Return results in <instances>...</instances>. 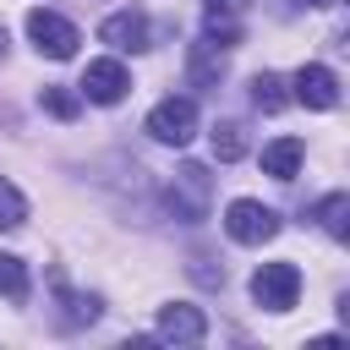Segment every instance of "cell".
I'll use <instances>...</instances> for the list:
<instances>
[{
	"label": "cell",
	"mask_w": 350,
	"mask_h": 350,
	"mask_svg": "<svg viewBox=\"0 0 350 350\" xmlns=\"http://www.w3.org/2000/svg\"><path fill=\"white\" fill-rule=\"evenodd\" d=\"M164 202H170V213H175V219L202 224V219H208V208H213V175H208L202 164H180V170L170 175V186H164Z\"/></svg>",
	"instance_id": "cell-1"
},
{
	"label": "cell",
	"mask_w": 350,
	"mask_h": 350,
	"mask_svg": "<svg viewBox=\"0 0 350 350\" xmlns=\"http://www.w3.org/2000/svg\"><path fill=\"white\" fill-rule=\"evenodd\" d=\"M148 137L153 142H164V148H186L191 137H197V104L191 98H159L153 109H148Z\"/></svg>",
	"instance_id": "cell-2"
},
{
	"label": "cell",
	"mask_w": 350,
	"mask_h": 350,
	"mask_svg": "<svg viewBox=\"0 0 350 350\" xmlns=\"http://www.w3.org/2000/svg\"><path fill=\"white\" fill-rule=\"evenodd\" d=\"M224 230H230V241H241V246H262V241L279 235V213H273L268 202L235 197V202L224 208Z\"/></svg>",
	"instance_id": "cell-3"
},
{
	"label": "cell",
	"mask_w": 350,
	"mask_h": 350,
	"mask_svg": "<svg viewBox=\"0 0 350 350\" xmlns=\"http://www.w3.org/2000/svg\"><path fill=\"white\" fill-rule=\"evenodd\" d=\"M295 295H301V268L295 262H262L252 273V301L262 312H290Z\"/></svg>",
	"instance_id": "cell-4"
},
{
	"label": "cell",
	"mask_w": 350,
	"mask_h": 350,
	"mask_svg": "<svg viewBox=\"0 0 350 350\" xmlns=\"http://www.w3.org/2000/svg\"><path fill=\"white\" fill-rule=\"evenodd\" d=\"M27 38H33L38 55H49V60H71L77 44H82V33H77L60 11H27Z\"/></svg>",
	"instance_id": "cell-5"
},
{
	"label": "cell",
	"mask_w": 350,
	"mask_h": 350,
	"mask_svg": "<svg viewBox=\"0 0 350 350\" xmlns=\"http://www.w3.org/2000/svg\"><path fill=\"white\" fill-rule=\"evenodd\" d=\"M126 88H131V71H126L120 60H88V71H82V82H77V93H82L88 104H120Z\"/></svg>",
	"instance_id": "cell-6"
},
{
	"label": "cell",
	"mask_w": 350,
	"mask_h": 350,
	"mask_svg": "<svg viewBox=\"0 0 350 350\" xmlns=\"http://www.w3.org/2000/svg\"><path fill=\"white\" fill-rule=\"evenodd\" d=\"M159 339H170V345H202L208 339V317L197 306H186V301H170V306H159Z\"/></svg>",
	"instance_id": "cell-7"
},
{
	"label": "cell",
	"mask_w": 350,
	"mask_h": 350,
	"mask_svg": "<svg viewBox=\"0 0 350 350\" xmlns=\"http://www.w3.org/2000/svg\"><path fill=\"white\" fill-rule=\"evenodd\" d=\"M290 88H295L290 98L306 104V109H334V104H339V77H334L328 66H301Z\"/></svg>",
	"instance_id": "cell-8"
},
{
	"label": "cell",
	"mask_w": 350,
	"mask_h": 350,
	"mask_svg": "<svg viewBox=\"0 0 350 350\" xmlns=\"http://www.w3.org/2000/svg\"><path fill=\"white\" fill-rule=\"evenodd\" d=\"M98 38H104L109 49H120V55H126V49L137 55V49H148V16L126 5V11H115V16L98 22Z\"/></svg>",
	"instance_id": "cell-9"
},
{
	"label": "cell",
	"mask_w": 350,
	"mask_h": 350,
	"mask_svg": "<svg viewBox=\"0 0 350 350\" xmlns=\"http://www.w3.org/2000/svg\"><path fill=\"white\" fill-rule=\"evenodd\" d=\"M295 170H301V142H295V137H279V142L262 148V175H273V180H295Z\"/></svg>",
	"instance_id": "cell-10"
},
{
	"label": "cell",
	"mask_w": 350,
	"mask_h": 350,
	"mask_svg": "<svg viewBox=\"0 0 350 350\" xmlns=\"http://www.w3.org/2000/svg\"><path fill=\"white\" fill-rule=\"evenodd\" d=\"M213 49H219V44H208V38H197V44H191V60H186V77H191V88H219V77H224V60H213Z\"/></svg>",
	"instance_id": "cell-11"
},
{
	"label": "cell",
	"mask_w": 350,
	"mask_h": 350,
	"mask_svg": "<svg viewBox=\"0 0 350 350\" xmlns=\"http://www.w3.org/2000/svg\"><path fill=\"white\" fill-rule=\"evenodd\" d=\"M312 219H317L334 241H345V235H350V191H328V197L312 208Z\"/></svg>",
	"instance_id": "cell-12"
},
{
	"label": "cell",
	"mask_w": 350,
	"mask_h": 350,
	"mask_svg": "<svg viewBox=\"0 0 350 350\" xmlns=\"http://www.w3.org/2000/svg\"><path fill=\"white\" fill-rule=\"evenodd\" d=\"M252 104H257L262 115H279V109L290 104V93H284V77H273V71L252 77Z\"/></svg>",
	"instance_id": "cell-13"
},
{
	"label": "cell",
	"mask_w": 350,
	"mask_h": 350,
	"mask_svg": "<svg viewBox=\"0 0 350 350\" xmlns=\"http://www.w3.org/2000/svg\"><path fill=\"white\" fill-rule=\"evenodd\" d=\"M241 153H246V126H241V120H219V126H213V159L235 164Z\"/></svg>",
	"instance_id": "cell-14"
},
{
	"label": "cell",
	"mask_w": 350,
	"mask_h": 350,
	"mask_svg": "<svg viewBox=\"0 0 350 350\" xmlns=\"http://www.w3.org/2000/svg\"><path fill=\"white\" fill-rule=\"evenodd\" d=\"M0 295L5 301H27V262L11 257V252H0Z\"/></svg>",
	"instance_id": "cell-15"
},
{
	"label": "cell",
	"mask_w": 350,
	"mask_h": 350,
	"mask_svg": "<svg viewBox=\"0 0 350 350\" xmlns=\"http://www.w3.org/2000/svg\"><path fill=\"white\" fill-rule=\"evenodd\" d=\"M16 224H27V197L0 175V230H16Z\"/></svg>",
	"instance_id": "cell-16"
},
{
	"label": "cell",
	"mask_w": 350,
	"mask_h": 350,
	"mask_svg": "<svg viewBox=\"0 0 350 350\" xmlns=\"http://www.w3.org/2000/svg\"><path fill=\"white\" fill-rule=\"evenodd\" d=\"M38 104H44L49 115H60V120H71V115L82 109V93H71V88H44V93H38Z\"/></svg>",
	"instance_id": "cell-17"
},
{
	"label": "cell",
	"mask_w": 350,
	"mask_h": 350,
	"mask_svg": "<svg viewBox=\"0 0 350 350\" xmlns=\"http://www.w3.org/2000/svg\"><path fill=\"white\" fill-rule=\"evenodd\" d=\"M60 306H66V323H93V317H98V301H93V295L60 290Z\"/></svg>",
	"instance_id": "cell-18"
},
{
	"label": "cell",
	"mask_w": 350,
	"mask_h": 350,
	"mask_svg": "<svg viewBox=\"0 0 350 350\" xmlns=\"http://www.w3.org/2000/svg\"><path fill=\"white\" fill-rule=\"evenodd\" d=\"M306 5H339V0H306Z\"/></svg>",
	"instance_id": "cell-19"
},
{
	"label": "cell",
	"mask_w": 350,
	"mask_h": 350,
	"mask_svg": "<svg viewBox=\"0 0 350 350\" xmlns=\"http://www.w3.org/2000/svg\"><path fill=\"white\" fill-rule=\"evenodd\" d=\"M0 55H5V27H0Z\"/></svg>",
	"instance_id": "cell-20"
}]
</instances>
